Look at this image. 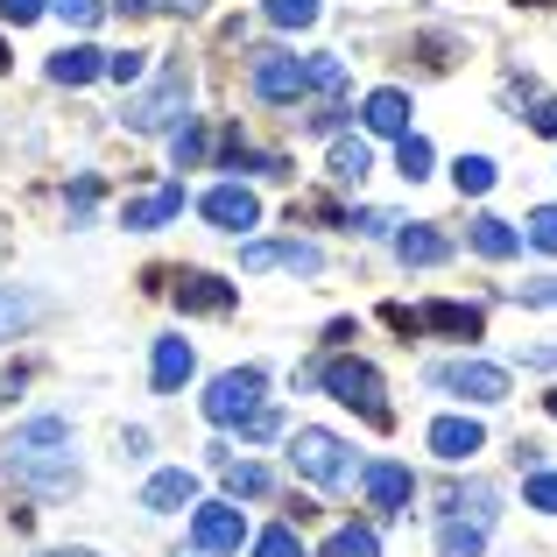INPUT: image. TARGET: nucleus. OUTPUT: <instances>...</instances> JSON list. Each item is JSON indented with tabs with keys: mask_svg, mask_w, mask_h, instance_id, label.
Masks as SVG:
<instances>
[{
	"mask_svg": "<svg viewBox=\"0 0 557 557\" xmlns=\"http://www.w3.org/2000/svg\"><path fill=\"white\" fill-rule=\"evenodd\" d=\"M240 431H247V437H275V431H283V423H275V409H255V417H247Z\"/></svg>",
	"mask_w": 557,
	"mask_h": 557,
	"instance_id": "a19ab883",
	"label": "nucleus"
},
{
	"mask_svg": "<svg viewBox=\"0 0 557 557\" xmlns=\"http://www.w3.org/2000/svg\"><path fill=\"white\" fill-rule=\"evenodd\" d=\"M395 255H403L409 269H431V261L451 255V240H445L437 226H395Z\"/></svg>",
	"mask_w": 557,
	"mask_h": 557,
	"instance_id": "f3484780",
	"label": "nucleus"
},
{
	"mask_svg": "<svg viewBox=\"0 0 557 557\" xmlns=\"http://www.w3.org/2000/svg\"><path fill=\"white\" fill-rule=\"evenodd\" d=\"M544 409H550V417H557V395H550V403H544Z\"/></svg>",
	"mask_w": 557,
	"mask_h": 557,
	"instance_id": "49530a36",
	"label": "nucleus"
},
{
	"mask_svg": "<svg viewBox=\"0 0 557 557\" xmlns=\"http://www.w3.org/2000/svg\"><path fill=\"white\" fill-rule=\"evenodd\" d=\"M198 502V480L184 473V466H170V473H156L149 487H141V508H156V516H170V508H190Z\"/></svg>",
	"mask_w": 557,
	"mask_h": 557,
	"instance_id": "dca6fc26",
	"label": "nucleus"
},
{
	"mask_svg": "<svg viewBox=\"0 0 557 557\" xmlns=\"http://www.w3.org/2000/svg\"><path fill=\"white\" fill-rule=\"evenodd\" d=\"M318 381H325L339 403H354L360 417L374 423V431H388V423H395V417H388V403H381V374L368 368V360H354V354H346V360H325V368H318Z\"/></svg>",
	"mask_w": 557,
	"mask_h": 557,
	"instance_id": "f257e3e1",
	"label": "nucleus"
},
{
	"mask_svg": "<svg viewBox=\"0 0 557 557\" xmlns=\"http://www.w3.org/2000/svg\"><path fill=\"white\" fill-rule=\"evenodd\" d=\"M170 121H184V71H163L141 99H127V127H141V135H156Z\"/></svg>",
	"mask_w": 557,
	"mask_h": 557,
	"instance_id": "423d86ee",
	"label": "nucleus"
},
{
	"mask_svg": "<svg viewBox=\"0 0 557 557\" xmlns=\"http://www.w3.org/2000/svg\"><path fill=\"white\" fill-rule=\"evenodd\" d=\"M107 78L135 85V78H141V50H113V57H107Z\"/></svg>",
	"mask_w": 557,
	"mask_h": 557,
	"instance_id": "4c0bfd02",
	"label": "nucleus"
},
{
	"mask_svg": "<svg viewBox=\"0 0 557 557\" xmlns=\"http://www.w3.org/2000/svg\"><path fill=\"white\" fill-rule=\"evenodd\" d=\"M57 451H71V423L64 417H36V423H22V431L8 437V459H57Z\"/></svg>",
	"mask_w": 557,
	"mask_h": 557,
	"instance_id": "1a4fd4ad",
	"label": "nucleus"
},
{
	"mask_svg": "<svg viewBox=\"0 0 557 557\" xmlns=\"http://www.w3.org/2000/svg\"><path fill=\"white\" fill-rule=\"evenodd\" d=\"M304 85H318V92L339 99L346 92V64H339V57H304Z\"/></svg>",
	"mask_w": 557,
	"mask_h": 557,
	"instance_id": "c85d7f7f",
	"label": "nucleus"
},
{
	"mask_svg": "<svg viewBox=\"0 0 557 557\" xmlns=\"http://www.w3.org/2000/svg\"><path fill=\"white\" fill-rule=\"evenodd\" d=\"M240 269H247V275H261V269H297V275H318V269H325V255H318L311 240H255V247L240 255Z\"/></svg>",
	"mask_w": 557,
	"mask_h": 557,
	"instance_id": "0eeeda50",
	"label": "nucleus"
},
{
	"mask_svg": "<svg viewBox=\"0 0 557 557\" xmlns=\"http://www.w3.org/2000/svg\"><path fill=\"white\" fill-rule=\"evenodd\" d=\"M255 92L269 99V107L297 99L304 92V57H255Z\"/></svg>",
	"mask_w": 557,
	"mask_h": 557,
	"instance_id": "9b49d317",
	"label": "nucleus"
},
{
	"mask_svg": "<svg viewBox=\"0 0 557 557\" xmlns=\"http://www.w3.org/2000/svg\"><path fill=\"white\" fill-rule=\"evenodd\" d=\"M522 502H530V508H544V516H557V473H530Z\"/></svg>",
	"mask_w": 557,
	"mask_h": 557,
	"instance_id": "473e14b6",
	"label": "nucleus"
},
{
	"mask_svg": "<svg viewBox=\"0 0 557 557\" xmlns=\"http://www.w3.org/2000/svg\"><path fill=\"white\" fill-rule=\"evenodd\" d=\"M522 247V233L508 226V219H473V255H487V261H508Z\"/></svg>",
	"mask_w": 557,
	"mask_h": 557,
	"instance_id": "4be33fe9",
	"label": "nucleus"
},
{
	"mask_svg": "<svg viewBox=\"0 0 557 557\" xmlns=\"http://www.w3.org/2000/svg\"><path fill=\"white\" fill-rule=\"evenodd\" d=\"M121 8H198V0H121Z\"/></svg>",
	"mask_w": 557,
	"mask_h": 557,
	"instance_id": "c03bdc74",
	"label": "nucleus"
},
{
	"mask_svg": "<svg viewBox=\"0 0 557 557\" xmlns=\"http://www.w3.org/2000/svg\"><path fill=\"white\" fill-rule=\"evenodd\" d=\"M42 8H50V0H0V14H8V22H36Z\"/></svg>",
	"mask_w": 557,
	"mask_h": 557,
	"instance_id": "ea45409f",
	"label": "nucleus"
},
{
	"mask_svg": "<svg viewBox=\"0 0 557 557\" xmlns=\"http://www.w3.org/2000/svg\"><path fill=\"white\" fill-rule=\"evenodd\" d=\"M57 14H64V22H78V28H99V0H57Z\"/></svg>",
	"mask_w": 557,
	"mask_h": 557,
	"instance_id": "e433bc0d",
	"label": "nucleus"
},
{
	"mask_svg": "<svg viewBox=\"0 0 557 557\" xmlns=\"http://www.w3.org/2000/svg\"><path fill=\"white\" fill-rule=\"evenodd\" d=\"M360 487H368V502L381 508V516H403V502L417 494V480H409V466H395V459H381L360 473Z\"/></svg>",
	"mask_w": 557,
	"mask_h": 557,
	"instance_id": "9d476101",
	"label": "nucleus"
},
{
	"mask_svg": "<svg viewBox=\"0 0 557 557\" xmlns=\"http://www.w3.org/2000/svg\"><path fill=\"white\" fill-rule=\"evenodd\" d=\"M431 381L466 395V403H508V374L487 368V360H445V368H431Z\"/></svg>",
	"mask_w": 557,
	"mask_h": 557,
	"instance_id": "39448f33",
	"label": "nucleus"
},
{
	"mask_svg": "<svg viewBox=\"0 0 557 557\" xmlns=\"http://www.w3.org/2000/svg\"><path fill=\"white\" fill-rule=\"evenodd\" d=\"M289 459H297V473H311L318 487H346V480H360L354 451H346L332 431H297V437H289Z\"/></svg>",
	"mask_w": 557,
	"mask_h": 557,
	"instance_id": "f03ea898",
	"label": "nucleus"
},
{
	"mask_svg": "<svg viewBox=\"0 0 557 557\" xmlns=\"http://www.w3.org/2000/svg\"><path fill=\"white\" fill-rule=\"evenodd\" d=\"M0 64H8V42H0Z\"/></svg>",
	"mask_w": 557,
	"mask_h": 557,
	"instance_id": "de8ad7c7",
	"label": "nucleus"
},
{
	"mask_svg": "<svg viewBox=\"0 0 557 557\" xmlns=\"http://www.w3.org/2000/svg\"><path fill=\"white\" fill-rule=\"evenodd\" d=\"M198 212L212 219L219 233H247V226L261 219V205H255V190H240V184H212V190L198 198Z\"/></svg>",
	"mask_w": 557,
	"mask_h": 557,
	"instance_id": "6e6552de",
	"label": "nucleus"
},
{
	"mask_svg": "<svg viewBox=\"0 0 557 557\" xmlns=\"http://www.w3.org/2000/svg\"><path fill=\"white\" fill-rule=\"evenodd\" d=\"M177 212H184V184H163L156 198L127 205V212H121V226H127V233H156V226H170Z\"/></svg>",
	"mask_w": 557,
	"mask_h": 557,
	"instance_id": "4468645a",
	"label": "nucleus"
},
{
	"mask_svg": "<svg viewBox=\"0 0 557 557\" xmlns=\"http://www.w3.org/2000/svg\"><path fill=\"white\" fill-rule=\"evenodd\" d=\"M395 170H403V184H423L431 177V141L423 135H395Z\"/></svg>",
	"mask_w": 557,
	"mask_h": 557,
	"instance_id": "393cba45",
	"label": "nucleus"
},
{
	"mask_svg": "<svg viewBox=\"0 0 557 557\" xmlns=\"http://www.w3.org/2000/svg\"><path fill=\"white\" fill-rule=\"evenodd\" d=\"M198 156H205V127H184L177 135V163H198Z\"/></svg>",
	"mask_w": 557,
	"mask_h": 557,
	"instance_id": "58836bf2",
	"label": "nucleus"
},
{
	"mask_svg": "<svg viewBox=\"0 0 557 557\" xmlns=\"http://www.w3.org/2000/svg\"><path fill=\"white\" fill-rule=\"evenodd\" d=\"M219 156H226V170H261V177H289V163H283V156H255L240 135H226V141H219Z\"/></svg>",
	"mask_w": 557,
	"mask_h": 557,
	"instance_id": "5701e85b",
	"label": "nucleus"
},
{
	"mask_svg": "<svg viewBox=\"0 0 557 557\" xmlns=\"http://www.w3.org/2000/svg\"><path fill=\"white\" fill-rule=\"evenodd\" d=\"M522 304H536V311H557V275H544V283H516Z\"/></svg>",
	"mask_w": 557,
	"mask_h": 557,
	"instance_id": "c9c22d12",
	"label": "nucleus"
},
{
	"mask_svg": "<svg viewBox=\"0 0 557 557\" xmlns=\"http://www.w3.org/2000/svg\"><path fill=\"white\" fill-rule=\"evenodd\" d=\"M149 381H156V395L184 388V381H190V346H184V339H156V368H149Z\"/></svg>",
	"mask_w": 557,
	"mask_h": 557,
	"instance_id": "aec40b11",
	"label": "nucleus"
},
{
	"mask_svg": "<svg viewBox=\"0 0 557 557\" xmlns=\"http://www.w3.org/2000/svg\"><path fill=\"white\" fill-rule=\"evenodd\" d=\"M530 240L544 247V255H557V205H544V212H530Z\"/></svg>",
	"mask_w": 557,
	"mask_h": 557,
	"instance_id": "f704fd0d",
	"label": "nucleus"
},
{
	"mask_svg": "<svg viewBox=\"0 0 557 557\" xmlns=\"http://www.w3.org/2000/svg\"><path fill=\"white\" fill-rule=\"evenodd\" d=\"M332 177H339V184L368 177V141H332Z\"/></svg>",
	"mask_w": 557,
	"mask_h": 557,
	"instance_id": "cd10ccee",
	"label": "nucleus"
},
{
	"mask_svg": "<svg viewBox=\"0 0 557 557\" xmlns=\"http://www.w3.org/2000/svg\"><path fill=\"white\" fill-rule=\"evenodd\" d=\"M480 445H487V431H480L473 417H437V423H431V451H437V459H445V466L473 459Z\"/></svg>",
	"mask_w": 557,
	"mask_h": 557,
	"instance_id": "f8f14e48",
	"label": "nucleus"
},
{
	"mask_svg": "<svg viewBox=\"0 0 557 557\" xmlns=\"http://www.w3.org/2000/svg\"><path fill=\"white\" fill-rule=\"evenodd\" d=\"M170 297L177 311H233V283L219 275H170Z\"/></svg>",
	"mask_w": 557,
	"mask_h": 557,
	"instance_id": "ddd939ff",
	"label": "nucleus"
},
{
	"mask_svg": "<svg viewBox=\"0 0 557 557\" xmlns=\"http://www.w3.org/2000/svg\"><path fill=\"white\" fill-rule=\"evenodd\" d=\"M325 557H381V536L360 530V522H354V530H332L325 536Z\"/></svg>",
	"mask_w": 557,
	"mask_h": 557,
	"instance_id": "bb28decb",
	"label": "nucleus"
},
{
	"mask_svg": "<svg viewBox=\"0 0 557 557\" xmlns=\"http://www.w3.org/2000/svg\"><path fill=\"white\" fill-rule=\"evenodd\" d=\"M92 78H107V50H92V42L50 57V85H92Z\"/></svg>",
	"mask_w": 557,
	"mask_h": 557,
	"instance_id": "2eb2a0df",
	"label": "nucleus"
},
{
	"mask_svg": "<svg viewBox=\"0 0 557 557\" xmlns=\"http://www.w3.org/2000/svg\"><path fill=\"white\" fill-rule=\"evenodd\" d=\"M522 360H536V368H557V346H530Z\"/></svg>",
	"mask_w": 557,
	"mask_h": 557,
	"instance_id": "37998d69",
	"label": "nucleus"
},
{
	"mask_svg": "<svg viewBox=\"0 0 557 557\" xmlns=\"http://www.w3.org/2000/svg\"><path fill=\"white\" fill-rule=\"evenodd\" d=\"M42 318V297H22V289H0V339L8 332H22V325H36Z\"/></svg>",
	"mask_w": 557,
	"mask_h": 557,
	"instance_id": "a878e982",
	"label": "nucleus"
},
{
	"mask_svg": "<svg viewBox=\"0 0 557 557\" xmlns=\"http://www.w3.org/2000/svg\"><path fill=\"white\" fill-rule=\"evenodd\" d=\"M219 466H226V494H240V502H261V494H269L275 487V473H269V466H233V459H219Z\"/></svg>",
	"mask_w": 557,
	"mask_h": 557,
	"instance_id": "b1692460",
	"label": "nucleus"
},
{
	"mask_svg": "<svg viewBox=\"0 0 557 557\" xmlns=\"http://www.w3.org/2000/svg\"><path fill=\"white\" fill-rule=\"evenodd\" d=\"M368 127H374V135H409V92L381 85V92L368 99Z\"/></svg>",
	"mask_w": 557,
	"mask_h": 557,
	"instance_id": "412c9836",
	"label": "nucleus"
},
{
	"mask_svg": "<svg viewBox=\"0 0 557 557\" xmlns=\"http://www.w3.org/2000/svg\"><path fill=\"white\" fill-rule=\"evenodd\" d=\"M261 388H269V374H261V368L219 374L212 388H205V417H212V423H247L261 409Z\"/></svg>",
	"mask_w": 557,
	"mask_h": 557,
	"instance_id": "7ed1b4c3",
	"label": "nucleus"
},
{
	"mask_svg": "<svg viewBox=\"0 0 557 557\" xmlns=\"http://www.w3.org/2000/svg\"><path fill=\"white\" fill-rule=\"evenodd\" d=\"M255 557H304V544H297V530H289V522H275V530L255 536Z\"/></svg>",
	"mask_w": 557,
	"mask_h": 557,
	"instance_id": "7c9ffc66",
	"label": "nucleus"
},
{
	"mask_svg": "<svg viewBox=\"0 0 557 557\" xmlns=\"http://www.w3.org/2000/svg\"><path fill=\"white\" fill-rule=\"evenodd\" d=\"M269 22L275 28H311L318 22V0H269Z\"/></svg>",
	"mask_w": 557,
	"mask_h": 557,
	"instance_id": "2f4dec72",
	"label": "nucleus"
},
{
	"mask_svg": "<svg viewBox=\"0 0 557 557\" xmlns=\"http://www.w3.org/2000/svg\"><path fill=\"white\" fill-rule=\"evenodd\" d=\"M451 508H466V516H480V522H494V487H466V494H451Z\"/></svg>",
	"mask_w": 557,
	"mask_h": 557,
	"instance_id": "72a5a7b5",
	"label": "nucleus"
},
{
	"mask_svg": "<svg viewBox=\"0 0 557 557\" xmlns=\"http://www.w3.org/2000/svg\"><path fill=\"white\" fill-rule=\"evenodd\" d=\"M530 121H536V135H557V99H536Z\"/></svg>",
	"mask_w": 557,
	"mask_h": 557,
	"instance_id": "79ce46f5",
	"label": "nucleus"
},
{
	"mask_svg": "<svg viewBox=\"0 0 557 557\" xmlns=\"http://www.w3.org/2000/svg\"><path fill=\"white\" fill-rule=\"evenodd\" d=\"M42 557H92V550H42Z\"/></svg>",
	"mask_w": 557,
	"mask_h": 557,
	"instance_id": "a18cd8bd",
	"label": "nucleus"
},
{
	"mask_svg": "<svg viewBox=\"0 0 557 557\" xmlns=\"http://www.w3.org/2000/svg\"><path fill=\"white\" fill-rule=\"evenodd\" d=\"M451 177H459L466 198H480V190H494V163H487V156H459V170H451Z\"/></svg>",
	"mask_w": 557,
	"mask_h": 557,
	"instance_id": "c756f323",
	"label": "nucleus"
},
{
	"mask_svg": "<svg viewBox=\"0 0 557 557\" xmlns=\"http://www.w3.org/2000/svg\"><path fill=\"white\" fill-rule=\"evenodd\" d=\"M190 544L233 557V550L247 544V516H240L233 502H205V508H190Z\"/></svg>",
	"mask_w": 557,
	"mask_h": 557,
	"instance_id": "20e7f679",
	"label": "nucleus"
},
{
	"mask_svg": "<svg viewBox=\"0 0 557 557\" xmlns=\"http://www.w3.org/2000/svg\"><path fill=\"white\" fill-rule=\"evenodd\" d=\"M417 325L451 332V339H480V311H473V304H423V311H417Z\"/></svg>",
	"mask_w": 557,
	"mask_h": 557,
	"instance_id": "6ab92c4d",
	"label": "nucleus"
},
{
	"mask_svg": "<svg viewBox=\"0 0 557 557\" xmlns=\"http://www.w3.org/2000/svg\"><path fill=\"white\" fill-rule=\"evenodd\" d=\"M530 8H544V0H530Z\"/></svg>",
	"mask_w": 557,
	"mask_h": 557,
	"instance_id": "09e8293b",
	"label": "nucleus"
},
{
	"mask_svg": "<svg viewBox=\"0 0 557 557\" xmlns=\"http://www.w3.org/2000/svg\"><path fill=\"white\" fill-rule=\"evenodd\" d=\"M480 550H487V522L480 516H451L437 530V557H480Z\"/></svg>",
	"mask_w": 557,
	"mask_h": 557,
	"instance_id": "a211bd4d",
	"label": "nucleus"
}]
</instances>
